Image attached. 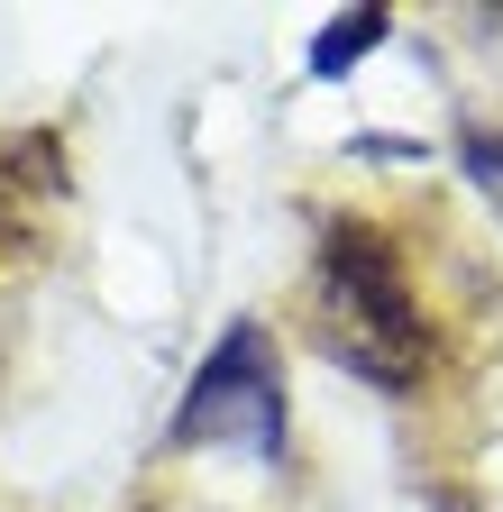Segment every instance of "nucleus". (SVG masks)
<instances>
[{"mask_svg": "<svg viewBox=\"0 0 503 512\" xmlns=\"http://www.w3.org/2000/svg\"><path fill=\"white\" fill-rule=\"evenodd\" d=\"M321 339H330L339 366H357L385 394H403L430 366V339H421V311H412V284L394 266V247L375 229H357V220L321 238Z\"/></svg>", "mask_w": 503, "mask_h": 512, "instance_id": "nucleus-1", "label": "nucleus"}, {"mask_svg": "<svg viewBox=\"0 0 503 512\" xmlns=\"http://www.w3.org/2000/svg\"><path fill=\"white\" fill-rule=\"evenodd\" d=\"M174 439L183 448H247V458H275V439H284V384H275L266 330H229L202 357L193 394H183V412H174Z\"/></svg>", "mask_w": 503, "mask_h": 512, "instance_id": "nucleus-2", "label": "nucleus"}, {"mask_svg": "<svg viewBox=\"0 0 503 512\" xmlns=\"http://www.w3.org/2000/svg\"><path fill=\"white\" fill-rule=\"evenodd\" d=\"M375 37H385V10H348V28H330L321 46H311V74H348Z\"/></svg>", "mask_w": 503, "mask_h": 512, "instance_id": "nucleus-3", "label": "nucleus"}]
</instances>
